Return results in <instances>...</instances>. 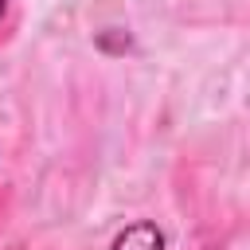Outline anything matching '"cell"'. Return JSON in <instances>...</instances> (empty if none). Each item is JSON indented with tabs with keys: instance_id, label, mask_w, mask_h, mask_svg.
<instances>
[{
	"instance_id": "2",
	"label": "cell",
	"mask_w": 250,
	"mask_h": 250,
	"mask_svg": "<svg viewBox=\"0 0 250 250\" xmlns=\"http://www.w3.org/2000/svg\"><path fill=\"white\" fill-rule=\"evenodd\" d=\"M4 8H8V4H4V0H0V20H4Z\"/></svg>"
},
{
	"instance_id": "1",
	"label": "cell",
	"mask_w": 250,
	"mask_h": 250,
	"mask_svg": "<svg viewBox=\"0 0 250 250\" xmlns=\"http://www.w3.org/2000/svg\"><path fill=\"white\" fill-rule=\"evenodd\" d=\"M109 250H164V234L156 230V223H129L117 238H113V246Z\"/></svg>"
}]
</instances>
